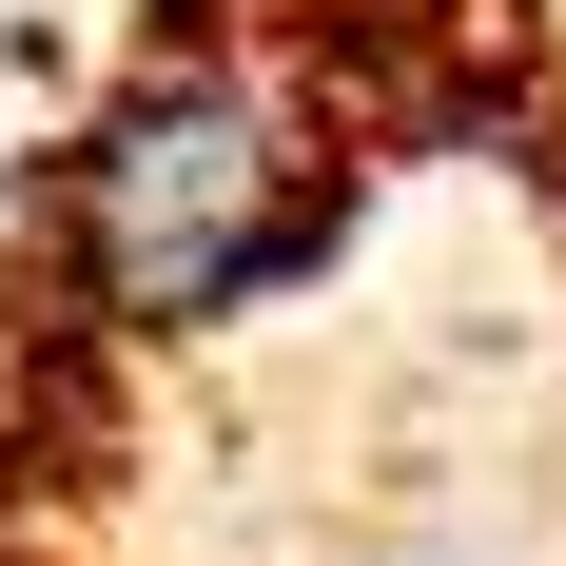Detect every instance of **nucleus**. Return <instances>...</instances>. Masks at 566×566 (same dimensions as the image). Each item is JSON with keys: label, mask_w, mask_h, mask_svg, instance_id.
Wrapping results in <instances>:
<instances>
[{"label": "nucleus", "mask_w": 566, "mask_h": 566, "mask_svg": "<svg viewBox=\"0 0 566 566\" xmlns=\"http://www.w3.org/2000/svg\"><path fill=\"white\" fill-rule=\"evenodd\" d=\"M333 216H352V176L254 78H216V59L117 78L78 117V157H59V274L117 333H216V313H254L274 274L333 254Z\"/></svg>", "instance_id": "obj_1"}]
</instances>
